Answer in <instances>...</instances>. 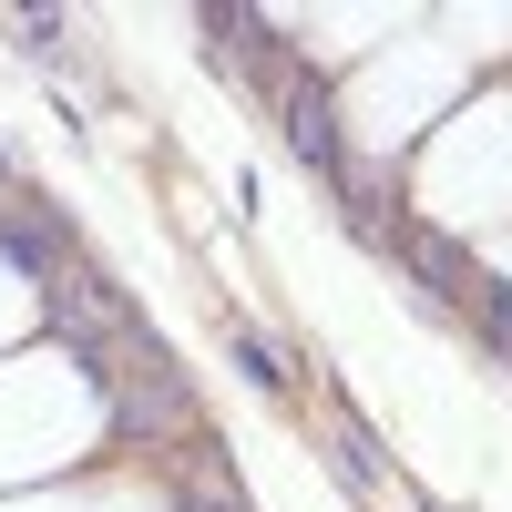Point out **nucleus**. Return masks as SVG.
I'll return each instance as SVG.
<instances>
[{
	"mask_svg": "<svg viewBox=\"0 0 512 512\" xmlns=\"http://www.w3.org/2000/svg\"><path fill=\"white\" fill-rule=\"evenodd\" d=\"M338 216H349V236H369V246H400V185L379 175V164H338Z\"/></svg>",
	"mask_w": 512,
	"mask_h": 512,
	"instance_id": "obj_4",
	"label": "nucleus"
},
{
	"mask_svg": "<svg viewBox=\"0 0 512 512\" xmlns=\"http://www.w3.org/2000/svg\"><path fill=\"white\" fill-rule=\"evenodd\" d=\"M328 451H338V472H349V482H359V492H369V482H379V441H369V431H359V420H349V431H338V441H328Z\"/></svg>",
	"mask_w": 512,
	"mask_h": 512,
	"instance_id": "obj_8",
	"label": "nucleus"
},
{
	"mask_svg": "<svg viewBox=\"0 0 512 512\" xmlns=\"http://www.w3.org/2000/svg\"><path fill=\"white\" fill-rule=\"evenodd\" d=\"M277 123H287V144L297 164H308L318 185H338V164H349V144H338V113H328V82L308 62H277Z\"/></svg>",
	"mask_w": 512,
	"mask_h": 512,
	"instance_id": "obj_2",
	"label": "nucleus"
},
{
	"mask_svg": "<svg viewBox=\"0 0 512 512\" xmlns=\"http://www.w3.org/2000/svg\"><path fill=\"white\" fill-rule=\"evenodd\" d=\"M185 512H246V492H236V472H226V451L216 441H185Z\"/></svg>",
	"mask_w": 512,
	"mask_h": 512,
	"instance_id": "obj_5",
	"label": "nucleus"
},
{
	"mask_svg": "<svg viewBox=\"0 0 512 512\" xmlns=\"http://www.w3.org/2000/svg\"><path fill=\"white\" fill-rule=\"evenodd\" d=\"M400 256H410V277L431 287L441 308H472L482 267H472V246H461V236H441V226H400Z\"/></svg>",
	"mask_w": 512,
	"mask_h": 512,
	"instance_id": "obj_3",
	"label": "nucleus"
},
{
	"mask_svg": "<svg viewBox=\"0 0 512 512\" xmlns=\"http://www.w3.org/2000/svg\"><path fill=\"white\" fill-rule=\"evenodd\" d=\"M420 512H431V502H420Z\"/></svg>",
	"mask_w": 512,
	"mask_h": 512,
	"instance_id": "obj_9",
	"label": "nucleus"
},
{
	"mask_svg": "<svg viewBox=\"0 0 512 512\" xmlns=\"http://www.w3.org/2000/svg\"><path fill=\"white\" fill-rule=\"evenodd\" d=\"M472 318H482V338H492V359H512V277H482V287H472Z\"/></svg>",
	"mask_w": 512,
	"mask_h": 512,
	"instance_id": "obj_7",
	"label": "nucleus"
},
{
	"mask_svg": "<svg viewBox=\"0 0 512 512\" xmlns=\"http://www.w3.org/2000/svg\"><path fill=\"white\" fill-rule=\"evenodd\" d=\"M41 328H52L72 359H103L113 338H134L144 318H134V297H123V287L93 267V256H72V267H62L52 287H41Z\"/></svg>",
	"mask_w": 512,
	"mask_h": 512,
	"instance_id": "obj_1",
	"label": "nucleus"
},
{
	"mask_svg": "<svg viewBox=\"0 0 512 512\" xmlns=\"http://www.w3.org/2000/svg\"><path fill=\"white\" fill-rule=\"evenodd\" d=\"M236 369H246V379H256V390H277V400H287V390H297V359H287V349H277V338H256V328H236Z\"/></svg>",
	"mask_w": 512,
	"mask_h": 512,
	"instance_id": "obj_6",
	"label": "nucleus"
}]
</instances>
